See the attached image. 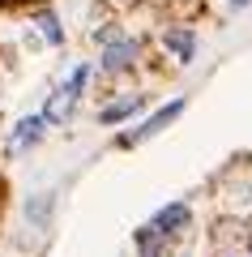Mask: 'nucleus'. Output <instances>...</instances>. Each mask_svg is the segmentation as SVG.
<instances>
[{
  "label": "nucleus",
  "mask_w": 252,
  "mask_h": 257,
  "mask_svg": "<svg viewBox=\"0 0 252 257\" xmlns=\"http://www.w3.org/2000/svg\"><path fill=\"white\" fill-rule=\"evenodd\" d=\"M35 26L39 30H43V39H47V43H60V22H56V13H39V18H35Z\"/></svg>",
  "instance_id": "nucleus-8"
},
{
  "label": "nucleus",
  "mask_w": 252,
  "mask_h": 257,
  "mask_svg": "<svg viewBox=\"0 0 252 257\" xmlns=\"http://www.w3.org/2000/svg\"><path fill=\"white\" fill-rule=\"evenodd\" d=\"M86 77H90V69H86V64H81V69H73V77L52 94V103H47V111H43V124H60V120L69 116L73 103H77V94H81V86H86Z\"/></svg>",
  "instance_id": "nucleus-1"
},
{
  "label": "nucleus",
  "mask_w": 252,
  "mask_h": 257,
  "mask_svg": "<svg viewBox=\"0 0 252 257\" xmlns=\"http://www.w3.org/2000/svg\"><path fill=\"white\" fill-rule=\"evenodd\" d=\"M167 47H171L180 60H188L192 47H197V39H192V30H167Z\"/></svg>",
  "instance_id": "nucleus-6"
},
{
  "label": "nucleus",
  "mask_w": 252,
  "mask_h": 257,
  "mask_svg": "<svg viewBox=\"0 0 252 257\" xmlns=\"http://www.w3.org/2000/svg\"><path fill=\"white\" fill-rule=\"evenodd\" d=\"M39 133H43V116H26V120H18L9 150H26V146H35V142H39Z\"/></svg>",
  "instance_id": "nucleus-4"
},
{
  "label": "nucleus",
  "mask_w": 252,
  "mask_h": 257,
  "mask_svg": "<svg viewBox=\"0 0 252 257\" xmlns=\"http://www.w3.org/2000/svg\"><path fill=\"white\" fill-rule=\"evenodd\" d=\"M184 223H188V206L184 202H171V206H162L158 214H154L150 223H145V231H150V236H175V231H184Z\"/></svg>",
  "instance_id": "nucleus-2"
},
{
  "label": "nucleus",
  "mask_w": 252,
  "mask_h": 257,
  "mask_svg": "<svg viewBox=\"0 0 252 257\" xmlns=\"http://www.w3.org/2000/svg\"><path fill=\"white\" fill-rule=\"evenodd\" d=\"M180 111H184V99H171V103H162V107L154 111L150 120H141V128H137V133H133V138H128V142H141V138H154V133H158L162 124H171V120L180 116Z\"/></svg>",
  "instance_id": "nucleus-3"
},
{
  "label": "nucleus",
  "mask_w": 252,
  "mask_h": 257,
  "mask_svg": "<svg viewBox=\"0 0 252 257\" xmlns=\"http://www.w3.org/2000/svg\"><path fill=\"white\" fill-rule=\"evenodd\" d=\"M141 107V99H124V103H111V107H103V124H116V120H124V116H133V111Z\"/></svg>",
  "instance_id": "nucleus-7"
},
{
  "label": "nucleus",
  "mask_w": 252,
  "mask_h": 257,
  "mask_svg": "<svg viewBox=\"0 0 252 257\" xmlns=\"http://www.w3.org/2000/svg\"><path fill=\"white\" fill-rule=\"evenodd\" d=\"M133 52H137L133 39H116V43L103 52V69H124V64L133 60Z\"/></svg>",
  "instance_id": "nucleus-5"
}]
</instances>
